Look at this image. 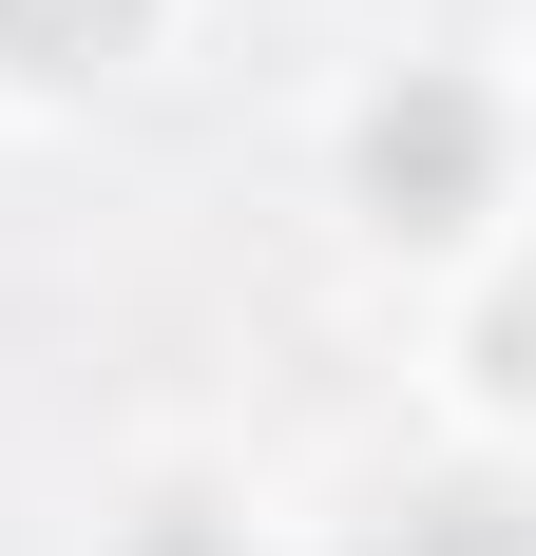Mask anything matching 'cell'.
Returning <instances> with one entry per match:
<instances>
[{
  "label": "cell",
  "mask_w": 536,
  "mask_h": 556,
  "mask_svg": "<svg viewBox=\"0 0 536 556\" xmlns=\"http://www.w3.org/2000/svg\"><path fill=\"white\" fill-rule=\"evenodd\" d=\"M403 556H536V538H518V500H441Z\"/></svg>",
  "instance_id": "obj_3"
},
{
  "label": "cell",
  "mask_w": 536,
  "mask_h": 556,
  "mask_svg": "<svg viewBox=\"0 0 536 556\" xmlns=\"http://www.w3.org/2000/svg\"><path fill=\"white\" fill-rule=\"evenodd\" d=\"M135 39V0H0V58L20 77H77V58H115Z\"/></svg>",
  "instance_id": "obj_2"
},
{
  "label": "cell",
  "mask_w": 536,
  "mask_h": 556,
  "mask_svg": "<svg viewBox=\"0 0 536 556\" xmlns=\"http://www.w3.org/2000/svg\"><path fill=\"white\" fill-rule=\"evenodd\" d=\"M498 384H536V288H518V307H498Z\"/></svg>",
  "instance_id": "obj_4"
},
{
  "label": "cell",
  "mask_w": 536,
  "mask_h": 556,
  "mask_svg": "<svg viewBox=\"0 0 536 556\" xmlns=\"http://www.w3.org/2000/svg\"><path fill=\"white\" fill-rule=\"evenodd\" d=\"M365 192H383L403 230H460V212H480V97H460V77L383 97V135H365Z\"/></svg>",
  "instance_id": "obj_1"
}]
</instances>
